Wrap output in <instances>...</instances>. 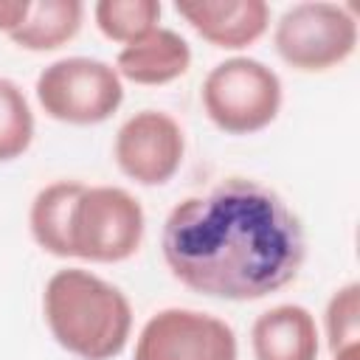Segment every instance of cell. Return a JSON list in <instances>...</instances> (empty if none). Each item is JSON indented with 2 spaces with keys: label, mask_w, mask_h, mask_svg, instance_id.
I'll use <instances>...</instances> for the list:
<instances>
[{
  "label": "cell",
  "mask_w": 360,
  "mask_h": 360,
  "mask_svg": "<svg viewBox=\"0 0 360 360\" xmlns=\"http://www.w3.org/2000/svg\"><path fill=\"white\" fill-rule=\"evenodd\" d=\"M326 338L332 354L343 346L360 343V284L340 287L326 304Z\"/></svg>",
  "instance_id": "obj_16"
},
{
  "label": "cell",
  "mask_w": 360,
  "mask_h": 360,
  "mask_svg": "<svg viewBox=\"0 0 360 360\" xmlns=\"http://www.w3.org/2000/svg\"><path fill=\"white\" fill-rule=\"evenodd\" d=\"M82 191L84 183L79 180H56L39 188L31 202V214H28L31 236L42 250L59 259L70 256V217Z\"/></svg>",
  "instance_id": "obj_12"
},
{
  "label": "cell",
  "mask_w": 360,
  "mask_h": 360,
  "mask_svg": "<svg viewBox=\"0 0 360 360\" xmlns=\"http://www.w3.org/2000/svg\"><path fill=\"white\" fill-rule=\"evenodd\" d=\"M174 11L214 48H248L270 22L264 0H183Z\"/></svg>",
  "instance_id": "obj_9"
},
{
  "label": "cell",
  "mask_w": 360,
  "mask_h": 360,
  "mask_svg": "<svg viewBox=\"0 0 360 360\" xmlns=\"http://www.w3.org/2000/svg\"><path fill=\"white\" fill-rule=\"evenodd\" d=\"M98 31L112 42H138L158 28L160 3L158 0H98L93 6Z\"/></svg>",
  "instance_id": "obj_14"
},
{
  "label": "cell",
  "mask_w": 360,
  "mask_h": 360,
  "mask_svg": "<svg viewBox=\"0 0 360 360\" xmlns=\"http://www.w3.org/2000/svg\"><path fill=\"white\" fill-rule=\"evenodd\" d=\"M42 309L53 340L82 360H112L129 340L127 295L90 270H56L45 284Z\"/></svg>",
  "instance_id": "obj_2"
},
{
  "label": "cell",
  "mask_w": 360,
  "mask_h": 360,
  "mask_svg": "<svg viewBox=\"0 0 360 360\" xmlns=\"http://www.w3.org/2000/svg\"><path fill=\"white\" fill-rule=\"evenodd\" d=\"M37 101L53 121L90 127L121 107L124 84L118 70L101 59L65 56L37 76Z\"/></svg>",
  "instance_id": "obj_4"
},
{
  "label": "cell",
  "mask_w": 360,
  "mask_h": 360,
  "mask_svg": "<svg viewBox=\"0 0 360 360\" xmlns=\"http://www.w3.org/2000/svg\"><path fill=\"white\" fill-rule=\"evenodd\" d=\"M236 352L222 318L180 307L155 312L135 343V360H236Z\"/></svg>",
  "instance_id": "obj_7"
},
{
  "label": "cell",
  "mask_w": 360,
  "mask_h": 360,
  "mask_svg": "<svg viewBox=\"0 0 360 360\" xmlns=\"http://www.w3.org/2000/svg\"><path fill=\"white\" fill-rule=\"evenodd\" d=\"M332 360H360V343H352V346H343L332 354Z\"/></svg>",
  "instance_id": "obj_18"
},
{
  "label": "cell",
  "mask_w": 360,
  "mask_h": 360,
  "mask_svg": "<svg viewBox=\"0 0 360 360\" xmlns=\"http://www.w3.org/2000/svg\"><path fill=\"white\" fill-rule=\"evenodd\" d=\"M278 56L304 73L343 65L357 48V20L340 3L307 0L290 6L273 31Z\"/></svg>",
  "instance_id": "obj_5"
},
{
  "label": "cell",
  "mask_w": 360,
  "mask_h": 360,
  "mask_svg": "<svg viewBox=\"0 0 360 360\" xmlns=\"http://www.w3.org/2000/svg\"><path fill=\"white\" fill-rule=\"evenodd\" d=\"M31 11V0H0V31L14 34Z\"/></svg>",
  "instance_id": "obj_17"
},
{
  "label": "cell",
  "mask_w": 360,
  "mask_h": 360,
  "mask_svg": "<svg viewBox=\"0 0 360 360\" xmlns=\"http://www.w3.org/2000/svg\"><path fill=\"white\" fill-rule=\"evenodd\" d=\"M82 17L84 6L79 0H37L22 25L8 37L25 51H56L79 34Z\"/></svg>",
  "instance_id": "obj_13"
},
{
  "label": "cell",
  "mask_w": 360,
  "mask_h": 360,
  "mask_svg": "<svg viewBox=\"0 0 360 360\" xmlns=\"http://www.w3.org/2000/svg\"><path fill=\"white\" fill-rule=\"evenodd\" d=\"M34 141V112L25 93L0 76V163L20 158Z\"/></svg>",
  "instance_id": "obj_15"
},
{
  "label": "cell",
  "mask_w": 360,
  "mask_h": 360,
  "mask_svg": "<svg viewBox=\"0 0 360 360\" xmlns=\"http://www.w3.org/2000/svg\"><path fill=\"white\" fill-rule=\"evenodd\" d=\"M160 248L180 284L225 301L278 292L307 259L301 219L250 177H228L177 202L163 222Z\"/></svg>",
  "instance_id": "obj_1"
},
{
  "label": "cell",
  "mask_w": 360,
  "mask_h": 360,
  "mask_svg": "<svg viewBox=\"0 0 360 360\" xmlns=\"http://www.w3.org/2000/svg\"><path fill=\"white\" fill-rule=\"evenodd\" d=\"M143 239V208L118 186H84L70 217V256L87 262H124Z\"/></svg>",
  "instance_id": "obj_6"
},
{
  "label": "cell",
  "mask_w": 360,
  "mask_h": 360,
  "mask_svg": "<svg viewBox=\"0 0 360 360\" xmlns=\"http://www.w3.org/2000/svg\"><path fill=\"white\" fill-rule=\"evenodd\" d=\"M118 169L141 186H163L183 163L186 138L180 124L160 110H141L115 135Z\"/></svg>",
  "instance_id": "obj_8"
},
{
  "label": "cell",
  "mask_w": 360,
  "mask_h": 360,
  "mask_svg": "<svg viewBox=\"0 0 360 360\" xmlns=\"http://www.w3.org/2000/svg\"><path fill=\"white\" fill-rule=\"evenodd\" d=\"M191 65L188 42L172 28H155L138 42H129L115 56L118 76L135 84H166L180 79Z\"/></svg>",
  "instance_id": "obj_11"
},
{
  "label": "cell",
  "mask_w": 360,
  "mask_h": 360,
  "mask_svg": "<svg viewBox=\"0 0 360 360\" xmlns=\"http://www.w3.org/2000/svg\"><path fill=\"white\" fill-rule=\"evenodd\" d=\"M256 360H318V323L301 304H278L262 312L250 329Z\"/></svg>",
  "instance_id": "obj_10"
},
{
  "label": "cell",
  "mask_w": 360,
  "mask_h": 360,
  "mask_svg": "<svg viewBox=\"0 0 360 360\" xmlns=\"http://www.w3.org/2000/svg\"><path fill=\"white\" fill-rule=\"evenodd\" d=\"M202 107L222 132L250 135L278 115L281 82L264 62L233 56L208 70L202 82Z\"/></svg>",
  "instance_id": "obj_3"
}]
</instances>
